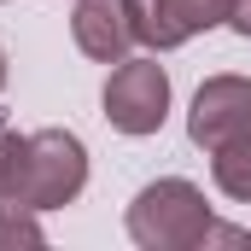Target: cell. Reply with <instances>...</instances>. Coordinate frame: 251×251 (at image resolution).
I'll use <instances>...</instances> for the list:
<instances>
[{"instance_id":"obj_1","label":"cell","mask_w":251,"mask_h":251,"mask_svg":"<svg viewBox=\"0 0 251 251\" xmlns=\"http://www.w3.org/2000/svg\"><path fill=\"white\" fill-rule=\"evenodd\" d=\"M210 222L216 216H210L204 193L181 176H164V181L140 187L134 204H128V240L146 251H193V246H204Z\"/></svg>"},{"instance_id":"obj_2","label":"cell","mask_w":251,"mask_h":251,"mask_svg":"<svg viewBox=\"0 0 251 251\" xmlns=\"http://www.w3.org/2000/svg\"><path fill=\"white\" fill-rule=\"evenodd\" d=\"M88 187V146L70 128H41L29 134V181H24V204L29 210H59Z\"/></svg>"},{"instance_id":"obj_3","label":"cell","mask_w":251,"mask_h":251,"mask_svg":"<svg viewBox=\"0 0 251 251\" xmlns=\"http://www.w3.org/2000/svg\"><path fill=\"white\" fill-rule=\"evenodd\" d=\"M170 117V76L158 59H123L105 82V123L123 134H158Z\"/></svg>"},{"instance_id":"obj_4","label":"cell","mask_w":251,"mask_h":251,"mask_svg":"<svg viewBox=\"0 0 251 251\" xmlns=\"http://www.w3.org/2000/svg\"><path fill=\"white\" fill-rule=\"evenodd\" d=\"M128 12H134L140 47L170 53V47L193 41V35L228 24V18H234V0H128Z\"/></svg>"},{"instance_id":"obj_5","label":"cell","mask_w":251,"mask_h":251,"mask_svg":"<svg viewBox=\"0 0 251 251\" xmlns=\"http://www.w3.org/2000/svg\"><path fill=\"white\" fill-rule=\"evenodd\" d=\"M187 134H193V146H204V152L251 134V76H210L193 94Z\"/></svg>"},{"instance_id":"obj_6","label":"cell","mask_w":251,"mask_h":251,"mask_svg":"<svg viewBox=\"0 0 251 251\" xmlns=\"http://www.w3.org/2000/svg\"><path fill=\"white\" fill-rule=\"evenodd\" d=\"M70 35H76V47H82L88 59H100V64H123L128 47L140 41V35H134L128 0H76Z\"/></svg>"},{"instance_id":"obj_7","label":"cell","mask_w":251,"mask_h":251,"mask_svg":"<svg viewBox=\"0 0 251 251\" xmlns=\"http://www.w3.org/2000/svg\"><path fill=\"white\" fill-rule=\"evenodd\" d=\"M210 176H216V187L228 199L251 204V134H240V140H228V146L210 152Z\"/></svg>"},{"instance_id":"obj_8","label":"cell","mask_w":251,"mask_h":251,"mask_svg":"<svg viewBox=\"0 0 251 251\" xmlns=\"http://www.w3.org/2000/svg\"><path fill=\"white\" fill-rule=\"evenodd\" d=\"M24 181H29V134L0 128V204H24Z\"/></svg>"},{"instance_id":"obj_9","label":"cell","mask_w":251,"mask_h":251,"mask_svg":"<svg viewBox=\"0 0 251 251\" xmlns=\"http://www.w3.org/2000/svg\"><path fill=\"white\" fill-rule=\"evenodd\" d=\"M47 234H41V222H35V210L29 204H0V251L6 246H41Z\"/></svg>"},{"instance_id":"obj_10","label":"cell","mask_w":251,"mask_h":251,"mask_svg":"<svg viewBox=\"0 0 251 251\" xmlns=\"http://www.w3.org/2000/svg\"><path fill=\"white\" fill-rule=\"evenodd\" d=\"M228 24H234V29L251 41V0H234V18H228Z\"/></svg>"},{"instance_id":"obj_11","label":"cell","mask_w":251,"mask_h":251,"mask_svg":"<svg viewBox=\"0 0 251 251\" xmlns=\"http://www.w3.org/2000/svg\"><path fill=\"white\" fill-rule=\"evenodd\" d=\"M0 88H6V53H0Z\"/></svg>"},{"instance_id":"obj_12","label":"cell","mask_w":251,"mask_h":251,"mask_svg":"<svg viewBox=\"0 0 251 251\" xmlns=\"http://www.w3.org/2000/svg\"><path fill=\"white\" fill-rule=\"evenodd\" d=\"M246 246H251V228H246Z\"/></svg>"}]
</instances>
